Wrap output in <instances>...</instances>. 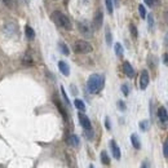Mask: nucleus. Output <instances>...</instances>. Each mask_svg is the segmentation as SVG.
<instances>
[{
  "label": "nucleus",
  "mask_w": 168,
  "mask_h": 168,
  "mask_svg": "<svg viewBox=\"0 0 168 168\" xmlns=\"http://www.w3.org/2000/svg\"><path fill=\"white\" fill-rule=\"evenodd\" d=\"M104 85H105L104 75L92 74L88 78V82H87V89H88L89 93H98L104 88Z\"/></svg>",
  "instance_id": "1"
},
{
  "label": "nucleus",
  "mask_w": 168,
  "mask_h": 168,
  "mask_svg": "<svg viewBox=\"0 0 168 168\" xmlns=\"http://www.w3.org/2000/svg\"><path fill=\"white\" fill-rule=\"evenodd\" d=\"M52 20L55 21V23L59 27H62L65 30H71L73 29V25H71V21L67 18V16H65L62 12L59 10H55L52 13Z\"/></svg>",
  "instance_id": "2"
},
{
  "label": "nucleus",
  "mask_w": 168,
  "mask_h": 168,
  "mask_svg": "<svg viewBox=\"0 0 168 168\" xmlns=\"http://www.w3.org/2000/svg\"><path fill=\"white\" fill-rule=\"evenodd\" d=\"M93 51V47H92L88 41L85 40H77L74 44V52L79 53V55H87V53H91Z\"/></svg>",
  "instance_id": "3"
},
{
  "label": "nucleus",
  "mask_w": 168,
  "mask_h": 168,
  "mask_svg": "<svg viewBox=\"0 0 168 168\" xmlns=\"http://www.w3.org/2000/svg\"><path fill=\"white\" fill-rule=\"evenodd\" d=\"M78 29L80 31V34L85 38H92L93 36V29L92 26L87 22V21H82V22H78Z\"/></svg>",
  "instance_id": "4"
},
{
  "label": "nucleus",
  "mask_w": 168,
  "mask_h": 168,
  "mask_svg": "<svg viewBox=\"0 0 168 168\" xmlns=\"http://www.w3.org/2000/svg\"><path fill=\"white\" fill-rule=\"evenodd\" d=\"M149 73H148V70H142L141 71V75H140V88L141 89H146V87L149 85Z\"/></svg>",
  "instance_id": "5"
},
{
  "label": "nucleus",
  "mask_w": 168,
  "mask_h": 168,
  "mask_svg": "<svg viewBox=\"0 0 168 168\" xmlns=\"http://www.w3.org/2000/svg\"><path fill=\"white\" fill-rule=\"evenodd\" d=\"M79 122L80 124H82V127L84 128V131L85 129H92V124H91V120H89V118L85 115V114H83L82 111L79 113Z\"/></svg>",
  "instance_id": "6"
},
{
  "label": "nucleus",
  "mask_w": 168,
  "mask_h": 168,
  "mask_svg": "<svg viewBox=\"0 0 168 168\" xmlns=\"http://www.w3.org/2000/svg\"><path fill=\"white\" fill-rule=\"evenodd\" d=\"M102 23H104V13L101 12V10H97L96 14H95V20H93V26L95 29H101Z\"/></svg>",
  "instance_id": "7"
},
{
  "label": "nucleus",
  "mask_w": 168,
  "mask_h": 168,
  "mask_svg": "<svg viewBox=\"0 0 168 168\" xmlns=\"http://www.w3.org/2000/svg\"><path fill=\"white\" fill-rule=\"evenodd\" d=\"M110 149H111V153H113L114 158H115L116 160L120 159V149H119V146L116 145V142L114 140L110 141Z\"/></svg>",
  "instance_id": "8"
},
{
  "label": "nucleus",
  "mask_w": 168,
  "mask_h": 168,
  "mask_svg": "<svg viewBox=\"0 0 168 168\" xmlns=\"http://www.w3.org/2000/svg\"><path fill=\"white\" fill-rule=\"evenodd\" d=\"M123 71H124V74H126L128 78H133L134 77V70L132 67V65L129 62H127V61L123 62Z\"/></svg>",
  "instance_id": "9"
},
{
  "label": "nucleus",
  "mask_w": 168,
  "mask_h": 168,
  "mask_svg": "<svg viewBox=\"0 0 168 168\" xmlns=\"http://www.w3.org/2000/svg\"><path fill=\"white\" fill-rule=\"evenodd\" d=\"M158 118L160 123H167L168 122V113H167V109L164 106H160L158 109Z\"/></svg>",
  "instance_id": "10"
},
{
  "label": "nucleus",
  "mask_w": 168,
  "mask_h": 168,
  "mask_svg": "<svg viewBox=\"0 0 168 168\" xmlns=\"http://www.w3.org/2000/svg\"><path fill=\"white\" fill-rule=\"evenodd\" d=\"M58 69H59V71L65 75V77H69V75H70V67H69V65L65 61H59L58 62Z\"/></svg>",
  "instance_id": "11"
},
{
  "label": "nucleus",
  "mask_w": 168,
  "mask_h": 168,
  "mask_svg": "<svg viewBox=\"0 0 168 168\" xmlns=\"http://www.w3.org/2000/svg\"><path fill=\"white\" fill-rule=\"evenodd\" d=\"M66 141H67V144H69L70 146H73V148H78L79 144H80L79 137L77 136V134H70Z\"/></svg>",
  "instance_id": "12"
},
{
  "label": "nucleus",
  "mask_w": 168,
  "mask_h": 168,
  "mask_svg": "<svg viewBox=\"0 0 168 168\" xmlns=\"http://www.w3.org/2000/svg\"><path fill=\"white\" fill-rule=\"evenodd\" d=\"M53 102H55V105L58 107V110H59V113L62 114V116H63V119L65 120H67V114H66V111H65V107L62 106V104L61 102H59V100L57 98V97H55V98H53Z\"/></svg>",
  "instance_id": "13"
},
{
  "label": "nucleus",
  "mask_w": 168,
  "mask_h": 168,
  "mask_svg": "<svg viewBox=\"0 0 168 168\" xmlns=\"http://www.w3.org/2000/svg\"><path fill=\"white\" fill-rule=\"evenodd\" d=\"M25 35H26V38H27L29 40H34L35 39V31H34V29H32L31 26L26 25L25 26Z\"/></svg>",
  "instance_id": "14"
},
{
  "label": "nucleus",
  "mask_w": 168,
  "mask_h": 168,
  "mask_svg": "<svg viewBox=\"0 0 168 168\" xmlns=\"http://www.w3.org/2000/svg\"><path fill=\"white\" fill-rule=\"evenodd\" d=\"M22 65H25L26 67H31V66H34L35 62H34V59H32V57L30 55H25L23 58H22Z\"/></svg>",
  "instance_id": "15"
},
{
  "label": "nucleus",
  "mask_w": 168,
  "mask_h": 168,
  "mask_svg": "<svg viewBox=\"0 0 168 168\" xmlns=\"http://www.w3.org/2000/svg\"><path fill=\"white\" fill-rule=\"evenodd\" d=\"M131 142H132V145H133V148H134V149H137V150L141 149L140 138H138V136H137L136 133H132V134H131Z\"/></svg>",
  "instance_id": "16"
},
{
  "label": "nucleus",
  "mask_w": 168,
  "mask_h": 168,
  "mask_svg": "<svg viewBox=\"0 0 168 168\" xmlns=\"http://www.w3.org/2000/svg\"><path fill=\"white\" fill-rule=\"evenodd\" d=\"M74 105H75V107L79 110V111H82V113H84L85 111V104L82 101V100H79V98H77L74 101Z\"/></svg>",
  "instance_id": "17"
},
{
  "label": "nucleus",
  "mask_w": 168,
  "mask_h": 168,
  "mask_svg": "<svg viewBox=\"0 0 168 168\" xmlns=\"http://www.w3.org/2000/svg\"><path fill=\"white\" fill-rule=\"evenodd\" d=\"M114 49H115V55H116L118 57H123L124 49H123V47H122L120 43H116V44L114 45Z\"/></svg>",
  "instance_id": "18"
},
{
  "label": "nucleus",
  "mask_w": 168,
  "mask_h": 168,
  "mask_svg": "<svg viewBox=\"0 0 168 168\" xmlns=\"http://www.w3.org/2000/svg\"><path fill=\"white\" fill-rule=\"evenodd\" d=\"M58 47H59V51H61L65 56H69V55H70V49H69V47H67L66 44H65L63 41H59V43H58Z\"/></svg>",
  "instance_id": "19"
},
{
  "label": "nucleus",
  "mask_w": 168,
  "mask_h": 168,
  "mask_svg": "<svg viewBox=\"0 0 168 168\" xmlns=\"http://www.w3.org/2000/svg\"><path fill=\"white\" fill-rule=\"evenodd\" d=\"M101 162H102V164H105V166L110 164V158L106 151H101Z\"/></svg>",
  "instance_id": "20"
},
{
  "label": "nucleus",
  "mask_w": 168,
  "mask_h": 168,
  "mask_svg": "<svg viewBox=\"0 0 168 168\" xmlns=\"http://www.w3.org/2000/svg\"><path fill=\"white\" fill-rule=\"evenodd\" d=\"M105 36H106V44L110 47L113 44V36H111V31L109 27H106V30H105Z\"/></svg>",
  "instance_id": "21"
},
{
  "label": "nucleus",
  "mask_w": 168,
  "mask_h": 168,
  "mask_svg": "<svg viewBox=\"0 0 168 168\" xmlns=\"http://www.w3.org/2000/svg\"><path fill=\"white\" fill-rule=\"evenodd\" d=\"M105 5H106V9L109 14H113L114 12V4H113V0H105Z\"/></svg>",
  "instance_id": "22"
},
{
  "label": "nucleus",
  "mask_w": 168,
  "mask_h": 168,
  "mask_svg": "<svg viewBox=\"0 0 168 168\" xmlns=\"http://www.w3.org/2000/svg\"><path fill=\"white\" fill-rule=\"evenodd\" d=\"M146 17H148L149 30H150V31H153V29H154V16H153V14H148Z\"/></svg>",
  "instance_id": "23"
},
{
  "label": "nucleus",
  "mask_w": 168,
  "mask_h": 168,
  "mask_svg": "<svg viewBox=\"0 0 168 168\" xmlns=\"http://www.w3.org/2000/svg\"><path fill=\"white\" fill-rule=\"evenodd\" d=\"M3 2L5 5H7V8H9V9L16 8V5H17V2H16V0H3Z\"/></svg>",
  "instance_id": "24"
},
{
  "label": "nucleus",
  "mask_w": 168,
  "mask_h": 168,
  "mask_svg": "<svg viewBox=\"0 0 168 168\" xmlns=\"http://www.w3.org/2000/svg\"><path fill=\"white\" fill-rule=\"evenodd\" d=\"M129 31H131V34H132V36L134 38V39H137V36H138V32H137L136 26H134L133 23H131V25H129Z\"/></svg>",
  "instance_id": "25"
},
{
  "label": "nucleus",
  "mask_w": 168,
  "mask_h": 168,
  "mask_svg": "<svg viewBox=\"0 0 168 168\" xmlns=\"http://www.w3.org/2000/svg\"><path fill=\"white\" fill-rule=\"evenodd\" d=\"M140 129L141 131H144V132H146L149 129V122L148 120H142V122H140Z\"/></svg>",
  "instance_id": "26"
},
{
  "label": "nucleus",
  "mask_w": 168,
  "mask_h": 168,
  "mask_svg": "<svg viewBox=\"0 0 168 168\" xmlns=\"http://www.w3.org/2000/svg\"><path fill=\"white\" fill-rule=\"evenodd\" d=\"M138 13H140V17L141 18H145L146 17V9L144 7V4H140L138 5Z\"/></svg>",
  "instance_id": "27"
},
{
  "label": "nucleus",
  "mask_w": 168,
  "mask_h": 168,
  "mask_svg": "<svg viewBox=\"0 0 168 168\" xmlns=\"http://www.w3.org/2000/svg\"><path fill=\"white\" fill-rule=\"evenodd\" d=\"M84 133H85V137L88 138V140H92V138H93V136H95V134H93V129H85Z\"/></svg>",
  "instance_id": "28"
},
{
  "label": "nucleus",
  "mask_w": 168,
  "mask_h": 168,
  "mask_svg": "<svg viewBox=\"0 0 168 168\" xmlns=\"http://www.w3.org/2000/svg\"><path fill=\"white\" fill-rule=\"evenodd\" d=\"M61 93H62V96H63V100H65V102H66L67 105H70V101H69V97H67V95H66V92H65V88L61 85Z\"/></svg>",
  "instance_id": "29"
},
{
  "label": "nucleus",
  "mask_w": 168,
  "mask_h": 168,
  "mask_svg": "<svg viewBox=\"0 0 168 168\" xmlns=\"http://www.w3.org/2000/svg\"><path fill=\"white\" fill-rule=\"evenodd\" d=\"M163 154H164V156L168 159V138L166 140V142H164V145H163Z\"/></svg>",
  "instance_id": "30"
},
{
  "label": "nucleus",
  "mask_w": 168,
  "mask_h": 168,
  "mask_svg": "<svg viewBox=\"0 0 168 168\" xmlns=\"http://www.w3.org/2000/svg\"><path fill=\"white\" fill-rule=\"evenodd\" d=\"M122 92H123L124 96H128V95H129V88H128L127 84H123V85H122Z\"/></svg>",
  "instance_id": "31"
},
{
  "label": "nucleus",
  "mask_w": 168,
  "mask_h": 168,
  "mask_svg": "<svg viewBox=\"0 0 168 168\" xmlns=\"http://www.w3.org/2000/svg\"><path fill=\"white\" fill-rule=\"evenodd\" d=\"M118 107H119V110H122V111H126V109H127V106L123 101H118Z\"/></svg>",
  "instance_id": "32"
},
{
  "label": "nucleus",
  "mask_w": 168,
  "mask_h": 168,
  "mask_svg": "<svg viewBox=\"0 0 168 168\" xmlns=\"http://www.w3.org/2000/svg\"><path fill=\"white\" fill-rule=\"evenodd\" d=\"M105 127H106V129H111V126H110V119H109V118H105Z\"/></svg>",
  "instance_id": "33"
},
{
  "label": "nucleus",
  "mask_w": 168,
  "mask_h": 168,
  "mask_svg": "<svg viewBox=\"0 0 168 168\" xmlns=\"http://www.w3.org/2000/svg\"><path fill=\"white\" fill-rule=\"evenodd\" d=\"M144 2L146 3V5H149V7H153L156 0H144Z\"/></svg>",
  "instance_id": "34"
},
{
  "label": "nucleus",
  "mask_w": 168,
  "mask_h": 168,
  "mask_svg": "<svg viewBox=\"0 0 168 168\" xmlns=\"http://www.w3.org/2000/svg\"><path fill=\"white\" fill-rule=\"evenodd\" d=\"M163 62H164V65H167V66H168V52L164 53V56H163Z\"/></svg>",
  "instance_id": "35"
},
{
  "label": "nucleus",
  "mask_w": 168,
  "mask_h": 168,
  "mask_svg": "<svg viewBox=\"0 0 168 168\" xmlns=\"http://www.w3.org/2000/svg\"><path fill=\"white\" fill-rule=\"evenodd\" d=\"M141 168H150V166H149V162H148V160L142 162V166H141Z\"/></svg>",
  "instance_id": "36"
},
{
  "label": "nucleus",
  "mask_w": 168,
  "mask_h": 168,
  "mask_svg": "<svg viewBox=\"0 0 168 168\" xmlns=\"http://www.w3.org/2000/svg\"><path fill=\"white\" fill-rule=\"evenodd\" d=\"M114 5H115V7H119V0H114Z\"/></svg>",
  "instance_id": "37"
},
{
  "label": "nucleus",
  "mask_w": 168,
  "mask_h": 168,
  "mask_svg": "<svg viewBox=\"0 0 168 168\" xmlns=\"http://www.w3.org/2000/svg\"><path fill=\"white\" fill-rule=\"evenodd\" d=\"M89 168H95V167H93V166H92V164H91V166H89Z\"/></svg>",
  "instance_id": "38"
},
{
  "label": "nucleus",
  "mask_w": 168,
  "mask_h": 168,
  "mask_svg": "<svg viewBox=\"0 0 168 168\" xmlns=\"http://www.w3.org/2000/svg\"><path fill=\"white\" fill-rule=\"evenodd\" d=\"M167 44H168V35H167Z\"/></svg>",
  "instance_id": "39"
}]
</instances>
